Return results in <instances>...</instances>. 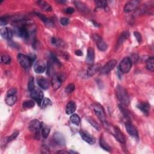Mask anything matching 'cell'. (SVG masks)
I'll use <instances>...</instances> for the list:
<instances>
[{"label": "cell", "mask_w": 154, "mask_h": 154, "mask_svg": "<svg viewBox=\"0 0 154 154\" xmlns=\"http://www.w3.org/2000/svg\"><path fill=\"white\" fill-rule=\"evenodd\" d=\"M37 83L39 86L44 90L48 89L50 86L49 81L44 78H40L37 80Z\"/></svg>", "instance_id": "obj_21"}, {"label": "cell", "mask_w": 154, "mask_h": 154, "mask_svg": "<svg viewBox=\"0 0 154 154\" xmlns=\"http://www.w3.org/2000/svg\"><path fill=\"white\" fill-rule=\"evenodd\" d=\"M30 95L34 100L37 102L38 104L40 105L41 102L44 99V93L39 88L35 87L31 92H30Z\"/></svg>", "instance_id": "obj_7"}, {"label": "cell", "mask_w": 154, "mask_h": 154, "mask_svg": "<svg viewBox=\"0 0 154 154\" xmlns=\"http://www.w3.org/2000/svg\"><path fill=\"white\" fill-rule=\"evenodd\" d=\"M50 133V129L45 125H42V134L43 137L46 139L48 137Z\"/></svg>", "instance_id": "obj_33"}, {"label": "cell", "mask_w": 154, "mask_h": 154, "mask_svg": "<svg viewBox=\"0 0 154 154\" xmlns=\"http://www.w3.org/2000/svg\"><path fill=\"white\" fill-rule=\"evenodd\" d=\"M1 62L2 63L8 64L11 62V58L7 54H3L1 57Z\"/></svg>", "instance_id": "obj_35"}, {"label": "cell", "mask_w": 154, "mask_h": 154, "mask_svg": "<svg viewBox=\"0 0 154 154\" xmlns=\"http://www.w3.org/2000/svg\"><path fill=\"white\" fill-rule=\"evenodd\" d=\"M37 3L38 5L41 7V9H43L44 10L46 11H52V7L51 5L47 3L46 1H37Z\"/></svg>", "instance_id": "obj_23"}, {"label": "cell", "mask_w": 154, "mask_h": 154, "mask_svg": "<svg viewBox=\"0 0 154 154\" xmlns=\"http://www.w3.org/2000/svg\"><path fill=\"white\" fill-rule=\"evenodd\" d=\"M96 6L99 8H105L107 6V3L106 1H95Z\"/></svg>", "instance_id": "obj_38"}, {"label": "cell", "mask_w": 154, "mask_h": 154, "mask_svg": "<svg viewBox=\"0 0 154 154\" xmlns=\"http://www.w3.org/2000/svg\"><path fill=\"white\" fill-rule=\"evenodd\" d=\"M35 105V103L33 100H25L24 102H23V107L25 108H27V109H29L33 107H34Z\"/></svg>", "instance_id": "obj_31"}, {"label": "cell", "mask_w": 154, "mask_h": 154, "mask_svg": "<svg viewBox=\"0 0 154 154\" xmlns=\"http://www.w3.org/2000/svg\"><path fill=\"white\" fill-rule=\"evenodd\" d=\"M64 11H65V13L68 14H72L75 11V10L72 7H68L66 9H65Z\"/></svg>", "instance_id": "obj_45"}, {"label": "cell", "mask_w": 154, "mask_h": 154, "mask_svg": "<svg viewBox=\"0 0 154 154\" xmlns=\"http://www.w3.org/2000/svg\"><path fill=\"white\" fill-rule=\"evenodd\" d=\"M76 104L74 101H70L66 105V113L67 114H72L76 110Z\"/></svg>", "instance_id": "obj_22"}, {"label": "cell", "mask_w": 154, "mask_h": 154, "mask_svg": "<svg viewBox=\"0 0 154 154\" xmlns=\"http://www.w3.org/2000/svg\"><path fill=\"white\" fill-rule=\"evenodd\" d=\"M0 34L2 37L5 39H11L13 37V33L12 30L10 28L4 27L1 29V31H0Z\"/></svg>", "instance_id": "obj_16"}, {"label": "cell", "mask_w": 154, "mask_h": 154, "mask_svg": "<svg viewBox=\"0 0 154 154\" xmlns=\"http://www.w3.org/2000/svg\"><path fill=\"white\" fill-rule=\"evenodd\" d=\"M60 23L63 25H67L69 23V19L67 17H62L60 20Z\"/></svg>", "instance_id": "obj_42"}, {"label": "cell", "mask_w": 154, "mask_h": 154, "mask_svg": "<svg viewBox=\"0 0 154 154\" xmlns=\"http://www.w3.org/2000/svg\"><path fill=\"white\" fill-rule=\"evenodd\" d=\"M80 134L81 138L83 139L84 141L87 142V143L90 145H93L95 143V139H94L92 136H91V135L88 134V133H86V131L81 130V131H80Z\"/></svg>", "instance_id": "obj_14"}, {"label": "cell", "mask_w": 154, "mask_h": 154, "mask_svg": "<svg viewBox=\"0 0 154 154\" xmlns=\"http://www.w3.org/2000/svg\"><path fill=\"white\" fill-rule=\"evenodd\" d=\"M57 153H65V154H68V153H69L70 152H68L67 151H58Z\"/></svg>", "instance_id": "obj_47"}, {"label": "cell", "mask_w": 154, "mask_h": 154, "mask_svg": "<svg viewBox=\"0 0 154 154\" xmlns=\"http://www.w3.org/2000/svg\"><path fill=\"white\" fill-rule=\"evenodd\" d=\"M50 58H51V60L52 62H53V63L56 64H57V65H61V63H60V61H59L58 60V58L55 56V54L51 53V55H50Z\"/></svg>", "instance_id": "obj_40"}, {"label": "cell", "mask_w": 154, "mask_h": 154, "mask_svg": "<svg viewBox=\"0 0 154 154\" xmlns=\"http://www.w3.org/2000/svg\"><path fill=\"white\" fill-rule=\"evenodd\" d=\"M17 100L16 94H13V95H7L5 98V102L9 106L13 105Z\"/></svg>", "instance_id": "obj_24"}, {"label": "cell", "mask_w": 154, "mask_h": 154, "mask_svg": "<svg viewBox=\"0 0 154 154\" xmlns=\"http://www.w3.org/2000/svg\"><path fill=\"white\" fill-rule=\"evenodd\" d=\"M16 93H17V91L16 88H10V90H8L7 95H13V94H16Z\"/></svg>", "instance_id": "obj_44"}, {"label": "cell", "mask_w": 154, "mask_h": 154, "mask_svg": "<svg viewBox=\"0 0 154 154\" xmlns=\"http://www.w3.org/2000/svg\"><path fill=\"white\" fill-rule=\"evenodd\" d=\"M137 106L145 115L146 116L149 115L150 110V105L147 102H139L137 105Z\"/></svg>", "instance_id": "obj_17"}, {"label": "cell", "mask_w": 154, "mask_h": 154, "mask_svg": "<svg viewBox=\"0 0 154 154\" xmlns=\"http://www.w3.org/2000/svg\"><path fill=\"white\" fill-rule=\"evenodd\" d=\"M75 54L78 56H82V52L80 50H77L75 51Z\"/></svg>", "instance_id": "obj_46"}, {"label": "cell", "mask_w": 154, "mask_h": 154, "mask_svg": "<svg viewBox=\"0 0 154 154\" xmlns=\"http://www.w3.org/2000/svg\"><path fill=\"white\" fill-rule=\"evenodd\" d=\"M17 60L21 65V66L25 69H28L31 68L33 60L29 56L24 55L22 54H19L17 55Z\"/></svg>", "instance_id": "obj_3"}, {"label": "cell", "mask_w": 154, "mask_h": 154, "mask_svg": "<svg viewBox=\"0 0 154 154\" xmlns=\"http://www.w3.org/2000/svg\"><path fill=\"white\" fill-rule=\"evenodd\" d=\"M52 104V102H51V100L48 99V98H45L43 99V100H42V102H41L40 103V106H42V107L43 108L46 107V106H50Z\"/></svg>", "instance_id": "obj_34"}, {"label": "cell", "mask_w": 154, "mask_h": 154, "mask_svg": "<svg viewBox=\"0 0 154 154\" xmlns=\"http://www.w3.org/2000/svg\"><path fill=\"white\" fill-rule=\"evenodd\" d=\"M116 92L117 98L121 103L123 105L128 106L130 103V96L125 88L122 86H118Z\"/></svg>", "instance_id": "obj_1"}, {"label": "cell", "mask_w": 154, "mask_h": 154, "mask_svg": "<svg viewBox=\"0 0 154 154\" xmlns=\"http://www.w3.org/2000/svg\"><path fill=\"white\" fill-rule=\"evenodd\" d=\"M92 38L94 42H96L98 48L100 51H105V50H106V49L108 48V46L101 37H100L99 35L96 34H94L92 35Z\"/></svg>", "instance_id": "obj_6"}, {"label": "cell", "mask_w": 154, "mask_h": 154, "mask_svg": "<svg viewBox=\"0 0 154 154\" xmlns=\"http://www.w3.org/2000/svg\"><path fill=\"white\" fill-rule=\"evenodd\" d=\"M100 146L105 151H106L108 152H110L111 150L110 146L106 143L105 141L104 140V139L103 138V137H101L100 139Z\"/></svg>", "instance_id": "obj_28"}, {"label": "cell", "mask_w": 154, "mask_h": 154, "mask_svg": "<svg viewBox=\"0 0 154 154\" xmlns=\"http://www.w3.org/2000/svg\"><path fill=\"white\" fill-rule=\"evenodd\" d=\"M74 4L75 5V6L76 7V8L80 11H87L89 10L88 9V7L86 5V4H85L83 3H81L80 1H75Z\"/></svg>", "instance_id": "obj_26"}, {"label": "cell", "mask_w": 154, "mask_h": 154, "mask_svg": "<svg viewBox=\"0 0 154 154\" xmlns=\"http://www.w3.org/2000/svg\"><path fill=\"white\" fill-rule=\"evenodd\" d=\"M57 2L58 3H66V1H57Z\"/></svg>", "instance_id": "obj_48"}, {"label": "cell", "mask_w": 154, "mask_h": 154, "mask_svg": "<svg viewBox=\"0 0 154 154\" xmlns=\"http://www.w3.org/2000/svg\"><path fill=\"white\" fill-rule=\"evenodd\" d=\"M112 134H114L116 139L122 143H125L126 139L125 135L122 133L121 130L117 127H113L112 128Z\"/></svg>", "instance_id": "obj_12"}, {"label": "cell", "mask_w": 154, "mask_h": 154, "mask_svg": "<svg viewBox=\"0 0 154 154\" xmlns=\"http://www.w3.org/2000/svg\"><path fill=\"white\" fill-rule=\"evenodd\" d=\"M34 69L35 72L37 74H42L45 72V70L46 69V66L43 62L39 61L35 63Z\"/></svg>", "instance_id": "obj_20"}, {"label": "cell", "mask_w": 154, "mask_h": 154, "mask_svg": "<svg viewBox=\"0 0 154 154\" xmlns=\"http://www.w3.org/2000/svg\"><path fill=\"white\" fill-rule=\"evenodd\" d=\"M102 68L101 64L98 63V64H94L92 65V66L88 68L87 70V75L88 77L93 76L94 75H95L100 70V69Z\"/></svg>", "instance_id": "obj_13"}, {"label": "cell", "mask_w": 154, "mask_h": 154, "mask_svg": "<svg viewBox=\"0 0 154 154\" xmlns=\"http://www.w3.org/2000/svg\"><path fill=\"white\" fill-rule=\"evenodd\" d=\"M51 43L53 45L57 46H63L64 45V43L60 39H58L56 37H52L51 39Z\"/></svg>", "instance_id": "obj_32"}, {"label": "cell", "mask_w": 154, "mask_h": 154, "mask_svg": "<svg viewBox=\"0 0 154 154\" xmlns=\"http://www.w3.org/2000/svg\"><path fill=\"white\" fill-rule=\"evenodd\" d=\"M87 121L94 129H96L97 131H100V127L95 121H94L93 119H92V118H90V117L87 118Z\"/></svg>", "instance_id": "obj_30"}, {"label": "cell", "mask_w": 154, "mask_h": 154, "mask_svg": "<svg viewBox=\"0 0 154 154\" xmlns=\"http://www.w3.org/2000/svg\"><path fill=\"white\" fill-rule=\"evenodd\" d=\"M139 4L140 1H137V0H133V1H129L124 7V11L125 13H129L136 10L139 7Z\"/></svg>", "instance_id": "obj_10"}, {"label": "cell", "mask_w": 154, "mask_h": 154, "mask_svg": "<svg viewBox=\"0 0 154 154\" xmlns=\"http://www.w3.org/2000/svg\"><path fill=\"white\" fill-rule=\"evenodd\" d=\"M94 60V51L91 47L88 48L87 55L86 57V63L88 64H92L93 63Z\"/></svg>", "instance_id": "obj_19"}, {"label": "cell", "mask_w": 154, "mask_h": 154, "mask_svg": "<svg viewBox=\"0 0 154 154\" xmlns=\"http://www.w3.org/2000/svg\"><path fill=\"white\" fill-rule=\"evenodd\" d=\"M75 90V85L72 83L69 84L65 88V92L66 93H72Z\"/></svg>", "instance_id": "obj_39"}, {"label": "cell", "mask_w": 154, "mask_h": 154, "mask_svg": "<svg viewBox=\"0 0 154 154\" xmlns=\"http://www.w3.org/2000/svg\"><path fill=\"white\" fill-rule=\"evenodd\" d=\"M35 85H34V80L33 77H31L30 78H29V81H28V90L29 91V92H31L34 88H35Z\"/></svg>", "instance_id": "obj_36"}, {"label": "cell", "mask_w": 154, "mask_h": 154, "mask_svg": "<svg viewBox=\"0 0 154 154\" xmlns=\"http://www.w3.org/2000/svg\"><path fill=\"white\" fill-rule=\"evenodd\" d=\"M134 36L135 37L136 39H137V42H138L139 43H140V42H141V39H142L141 35L140 33H139L137 32V31H135V32L134 33Z\"/></svg>", "instance_id": "obj_43"}, {"label": "cell", "mask_w": 154, "mask_h": 154, "mask_svg": "<svg viewBox=\"0 0 154 154\" xmlns=\"http://www.w3.org/2000/svg\"><path fill=\"white\" fill-rule=\"evenodd\" d=\"M70 121L72 123L75 124V125L78 126L80 123L81 119L78 115H77L76 114H74L70 117Z\"/></svg>", "instance_id": "obj_29"}, {"label": "cell", "mask_w": 154, "mask_h": 154, "mask_svg": "<svg viewBox=\"0 0 154 154\" xmlns=\"http://www.w3.org/2000/svg\"><path fill=\"white\" fill-rule=\"evenodd\" d=\"M154 60L153 57L149 58L146 62V68L148 70L153 72L154 70Z\"/></svg>", "instance_id": "obj_27"}, {"label": "cell", "mask_w": 154, "mask_h": 154, "mask_svg": "<svg viewBox=\"0 0 154 154\" xmlns=\"http://www.w3.org/2000/svg\"><path fill=\"white\" fill-rule=\"evenodd\" d=\"M65 79H66V76L63 74H57L53 75L51 80V83L53 88L54 90L58 89Z\"/></svg>", "instance_id": "obj_4"}, {"label": "cell", "mask_w": 154, "mask_h": 154, "mask_svg": "<svg viewBox=\"0 0 154 154\" xmlns=\"http://www.w3.org/2000/svg\"><path fill=\"white\" fill-rule=\"evenodd\" d=\"M132 67L131 59L129 57H125L121 61L119 64V70L123 74H127L129 72Z\"/></svg>", "instance_id": "obj_5"}, {"label": "cell", "mask_w": 154, "mask_h": 154, "mask_svg": "<svg viewBox=\"0 0 154 154\" xmlns=\"http://www.w3.org/2000/svg\"><path fill=\"white\" fill-rule=\"evenodd\" d=\"M127 131L128 133L135 139H139V134L136 128L133 125L131 122H127L125 123Z\"/></svg>", "instance_id": "obj_11"}, {"label": "cell", "mask_w": 154, "mask_h": 154, "mask_svg": "<svg viewBox=\"0 0 154 154\" xmlns=\"http://www.w3.org/2000/svg\"><path fill=\"white\" fill-rule=\"evenodd\" d=\"M35 14H36V15L45 23L46 25H48V26H52L53 25L52 22L50 19H49L48 17L44 16V15L41 14L40 13H37V12L35 13Z\"/></svg>", "instance_id": "obj_25"}, {"label": "cell", "mask_w": 154, "mask_h": 154, "mask_svg": "<svg viewBox=\"0 0 154 154\" xmlns=\"http://www.w3.org/2000/svg\"><path fill=\"white\" fill-rule=\"evenodd\" d=\"M19 133V131H16L12 134H11L10 136H9V137H8L7 138H6L5 140H6L7 143H9V142L11 141H13V140H15L17 137V135H18Z\"/></svg>", "instance_id": "obj_37"}, {"label": "cell", "mask_w": 154, "mask_h": 154, "mask_svg": "<svg viewBox=\"0 0 154 154\" xmlns=\"http://www.w3.org/2000/svg\"><path fill=\"white\" fill-rule=\"evenodd\" d=\"M93 110L94 113L96 114L99 119L103 122V123H104L105 122V114L102 106L100 105L96 104L93 106Z\"/></svg>", "instance_id": "obj_9"}, {"label": "cell", "mask_w": 154, "mask_h": 154, "mask_svg": "<svg viewBox=\"0 0 154 154\" xmlns=\"http://www.w3.org/2000/svg\"><path fill=\"white\" fill-rule=\"evenodd\" d=\"M9 22V18L7 16H4L1 17V20H0V24L1 25H5Z\"/></svg>", "instance_id": "obj_41"}, {"label": "cell", "mask_w": 154, "mask_h": 154, "mask_svg": "<svg viewBox=\"0 0 154 154\" xmlns=\"http://www.w3.org/2000/svg\"><path fill=\"white\" fill-rule=\"evenodd\" d=\"M129 33L128 31H123L121 34L119 39H118V40H117V44L116 46V49L119 48V47L123 44V43L127 40V39L129 37Z\"/></svg>", "instance_id": "obj_18"}, {"label": "cell", "mask_w": 154, "mask_h": 154, "mask_svg": "<svg viewBox=\"0 0 154 154\" xmlns=\"http://www.w3.org/2000/svg\"><path fill=\"white\" fill-rule=\"evenodd\" d=\"M42 124L38 120H33L29 124V129L32 132L36 139H40V131L42 130Z\"/></svg>", "instance_id": "obj_2"}, {"label": "cell", "mask_w": 154, "mask_h": 154, "mask_svg": "<svg viewBox=\"0 0 154 154\" xmlns=\"http://www.w3.org/2000/svg\"><path fill=\"white\" fill-rule=\"evenodd\" d=\"M117 64V61L116 60H111L106 63L105 66L100 69V72L101 74H107L114 68Z\"/></svg>", "instance_id": "obj_8"}, {"label": "cell", "mask_w": 154, "mask_h": 154, "mask_svg": "<svg viewBox=\"0 0 154 154\" xmlns=\"http://www.w3.org/2000/svg\"><path fill=\"white\" fill-rule=\"evenodd\" d=\"M53 139L55 143L59 146H64L66 144V140H65L63 135L60 133H56L53 135Z\"/></svg>", "instance_id": "obj_15"}]
</instances>
